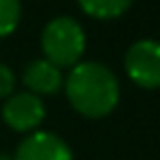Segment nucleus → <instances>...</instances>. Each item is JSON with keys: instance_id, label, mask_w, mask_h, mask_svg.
Masks as SVG:
<instances>
[{"instance_id": "nucleus-2", "label": "nucleus", "mask_w": 160, "mask_h": 160, "mask_svg": "<svg viewBox=\"0 0 160 160\" xmlns=\"http://www.w3.org/2000/svg\"><path fill=\"white\" fill-rule=\"evenodd\" d=\"M42 51L46 55V62L57 68L77 66L86 51L83 29L79 27V22L66 16L51 20L42 33Z\"/></svg>"}, {"instance_id": "nucleus-7", "label": "nucleus", "mask_w": 160, "mask_h": 160, "mask_svg": "<svg viewBox=\"0 0 160 160\" xmlns=\"http://www.w3.org/2000/svg\"><path fill=\"white\" fill-rule=\"evenodd\" d=\"M132 5V0H79V7L99 20H110V18H118L121 13L127 11V7Z\"/></svg>"}, {"instance_id": "nucleus-5", "label": "nucleus", "mask_w": 160, "mask_h": 160, "mask_svg": "<svg viewBox=\"0 0 160 160\" xmlns=\"http://www.w3.org/2000/svg\"><path fill=\"white\" fill-rule=\"evenodd\" d=\"M13 160H72V151L59 136L35 132L18 145Z\"/></svg>"}, {"instance_id": "nucleus-8", "label": "nucleus", "mask_w": 160, "mask_h": 160, "mask_svg": "<svg viewBox=\"0 0 160 160\" xmlns=\"http://www.w3.org/2000/svg\"><path fill=\"white\" fill-rule=\"evenodd\" d=\"M20 22V0H0V38L16 31Z\"/></svg>"}, {"instance_id": "nucleus-4", "label": "nucleus", "mask_w": 160, "mask_h": 160, "mask_svg": "<svg viewBox=\"0 0 160 160\" xmlns=\"http://www.w3.org/2000/svg\"><path fill=\"white\" fill-rule=\"evenodd\" d=\"M46 116L44 103L40 101V97L31 94V92H20L13 94L5 108H2V118L5 123L16 129V132H29L35 129Z\"/></svg>"}, {"instance_id": "nucleus-6", "label": "nucleus", "mask_w": 160, "mask_h": 160, "mask_svg": "<svg viewBox=\"0 0 160 160\" xmlns=\"http://www.w3.org/2000/svg\"><path fill=\"white\" fill-rule=\"evenodd\" d=\"M24 86L31 94H55L62 88V72L46 59H35L24 68Z\"/></svg>"}, {"instance_id": "nucleus-1", "label": "nucleus", "mask_w": 160, "mask_h": 160, "mask_svg": "<svg viewBox=\"0 0 160 160\" xmlns=\"http://www.w3.org/2000/svg\"><path fill=\"white\" fill-rule=\"evenodd\" d=\"M66 94L79 114L88 118H101L118 103V81L103 64L83 62L68 72Z\"/></svg>"}, {"instance_id": "nucleus-3", "label": "nucleus", "mask_w": 160, "mask_h": 160, "mask_svg": "<svg viewBox=\"0 0 160 160\" xmlns=\"http://www.w3.org/2000/svg\"><path fill=\"white\" fill-rule=\"evenodd\" d=\"M125 70L140 88L160 86V42L140 40L129 46L125 55Z\"/></svg>"}, {"instance_id": "nucleus-9", "label": "nucleus", "mask_w": 160, "mask_h": 160, "mask_svg": "<svg viewBox=\"0 0 160 160\" xmlns=\"http://www.w3.org/2000/svg\"><path fill=\"white\" fill-rule=\"evenodd\" d=\"M13 86H16V77L11 72L9 66L0 64V99H5L13 92Z\"/></svg>"}]
</instances>
